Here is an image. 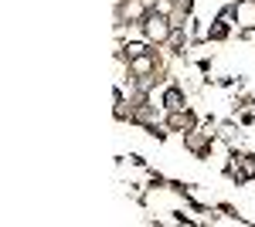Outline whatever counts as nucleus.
I'll return each mask as SVG.
<instances>
[{"mask_svg": "<svg viewBox=\"0 0 255 227\" xmlns=\"http://www.w3.org/2000/svg\"><path fill=\"white\" fill-rule=\"evenodd\" d=\"M167 105H170V109H180V92L170 88V92H167Z\"/></svg>", "mask_w": 255, "mask_h": 227, "instance_id": "2", "label": "nucleus"}, {"mask_svg": "<svg viewBox=\"0 0 255 227\" xmlns=\"http://www.w3.org/2000/svg\"><path fill=\"white\" fill-rule=\"evenodd\" d=\"M146 24H150V34H153V38H167V27H163V17H150Z\"/></svg>", "mask_w": 255, "mask_h": 227, "instance_id": "1", "label": "nucleus"}]
</instances>
